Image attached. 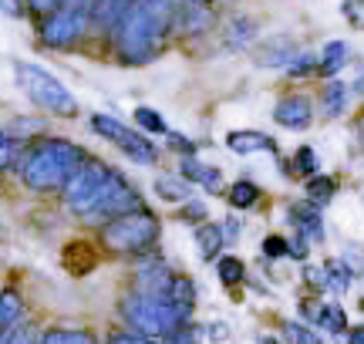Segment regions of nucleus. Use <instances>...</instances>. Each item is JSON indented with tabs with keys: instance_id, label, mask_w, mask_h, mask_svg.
Listing matches in <instances>:
<instances>
[{
	"instance_id": "obj_21",
	"label": "nucleus",
	"mask_w": 364,
	"mask_h": 344,
	"mask_svg": "<svg viewBox=\"0 0 364 344\" xmlns=\"http://www.w3.org/2000/svg\"><path fill=\"white\" fill-rule=\"evenodd\" d=\"M95 260H98V257H95V247H88V243H71V247H68L65 250V267L68 270H75V274H85V270H91V267H95Z\"/></svg>"
},
{
	"instance_id": "obj_5",
	"label": "nucleus",
	"mask_w": 364,
	"mask_h": 344,
	"mask_svg": "<svg viewBox=\"0 0 364 344\" xmlns=\"http://www.w3.org/2000/svg\"><path fill=\"white\" fill-rule=\"evenodd\" d=\"M159 240V216L152 210H132L102 226V247L112 253H145Z\"/></svg>"
},
{
	"instance_id": "obj_31",
	"label": "nucleus",
	"mask_w": 364,
	"mask_h": 344,
	"mask_svg": "<svg viewBox=\"0 0 364 344\" xmlns=\"http://www.w3.org/2000/svg\"><path fill=\"white\" fill-rule=\"evenodd\" d=\"M314 65H317V58H314V54H307V51H300L297 58L284 68V71L290 75V78H307V75H314Z\"/></svg>"
},
{
	"instance_id": "obj_20",
	"label": "nucleus",
	"mask_w": 364,
	"mask_h": 344,
	"mask_svg": "<svg viewBox=\"0 0 364 344\" xmlns=\"http://www.w3.org/2000/svg\"><path fill=\"white\" fill-rule=\"evenodd\" d=\"M348 85L344 81H331L321 95V112H324L327 119H341L344 115V108H348Z\"/></svg>"
},
{
	"instance_id": "obj_18",
	"label": "nucleus",
	"mask_w": 364,
	"mask_h": 344,
	"mask_svg": "<svg viewBox=\"0 0 364 344\" xmlns=\"http://www.w3.org/2000/svg\"><path fill=\"white\" fill-rule=\"evenodd\" d=\"M223 243H226V237H223L220 223H199V230H196V247H199V257H203V260H213V257L223 250Z\"/></svg>"
},
{
	"instance_id": "obj_8",
	"label": "nucleus",
	"mask_w": 364,
	"mask_h": 344,
	"mask_svg": "<svg viewBox=\"0 0 364 344\" xmlns=\"http://www.w3.org/2000/svg\"><path fill=\"white\" fill-rule=\"evenodd\" d=\"M91 132L102 135V139H108V142H115V146L122 149V152H125L132 162H139V166H156V162H159L156 146H152V142H145V139L135 132V129L122 125V122L112 119V115L95 112V115H91Z\"/></svg>"
},
{
	"instance_id": "obj_34",
	"label": "nucleus",
	"mask_w": 364,
	"mask_h": 344,
	"mask_svg": "<svg viewBox=\"0 0 364 344\" xmlns=\"http://www.w3.org/2000/svg\"><path fill=\"white\" fill-rule=\"evenodd\" d=\"M297 172L300 176H314V172H317V152H314L311 146H304L297 152Z\"/></svg>"
},
{
	"instance_id": "obj_6",
	"label": "nucleus",
	"mask_w": 364,
	"mask_h": 344,
	"mask_svg": "<svg viewBox=\"0 0 364 344\" xmlns=\"http://www.w3.org/2000/svg\"><path fill=\"white\" fill-rule=\"evenodd\" d=\"M112 179V169L98 159H85L78 169L71 172V179L65 183V206L71 213H78V216H91V210L98 206V199H102L105 186Z\"/></svg>"
},
{
	"instance_id": "obj_10",
	"label": "nucleus",
	"mask_w": 364,
	"mask_h": 344,
	"mask_svg": "<svg viewBox=\"0 0 364 344\" xmlns=\"http://www.w3.org/2000/svg\"><path fill=\"white\" fill-rule=\"evenodd\" d=\"M273 122L290 129V132H304L314 122V108L304 95H290V98H280V102L273 105Z\"/></svg>"
},
{
	"instance_id": "obj_35",
	"label": "nucleus",
	"mask_w": 364,
	"mask_h": 344,
	"mask_svg": "<svg viewBox=\"0 0 364 344\" xmlns=\"http://www.w3.org/2000/svg\"><path fill=\"white\" fill-rule=\"evenodd\" d=\"M341 14L351 17V24L364 27V0H344V4H341Z\"/></svg>"
},
{
	"instance_id": "obj_38",
	"label": "nucleus",
	"mask_w": 364,
	"mask_h": 344,
	"mask_svg": "<svg viewBox=\"0 0 364 344\" xmlns=\"http://www.w3.org/2000/svg\"><path fill=\"white\" fill-rule=\"evenodd\" d=\"M267 257H287V240L284 237H267L260 247Z\"/></svg>"
},
{
	"instance_id": "obj_40",
	"label": "nucleus",
	"mask_w": 364,
	"mask_h": 344,
	"mask_svg": "<svg viewBox=\"0 0 364 344\" xmlns=\"http://www.w3.org/2000/svg\"><path fill=\"white\" fill-rule=\"evenodd\" d=\"M108 344H152V338H142V334H112Z\"/></svg>"
},
{
	"instance_id": "obj_32",
	"label": "nucleus",
	"mask_w": 364,
	"mask_h": 344,
	"mask_svg": "<svg viewBox=\"0 0 364 344\" xmlns=\"http://www.w3.org/2000/svg\"><path fill=\"white\" fill-rule=\"evenodd\" d=\"M0 344H38V334H34V328H27V324H17V328L0 334Z\"/></svg>"
},
{
	"instance_id": "obj_33",
	"label": "nucleus",
	"mask_w": 364,
	"mask_h": 344,
	"mask_svg": "<svg viewBox=\"0 0 364 344\" xmlns=\"http://www.w3.org/2000/svg\"><path fill=\"white\" fill-rule=\"evenodd\" d=\"M351 284V270H344L341 264H327V287L331 291H348Z\"/></svg>"
},
{
	"instance_id": "obj_39",
	"label": "nucleus",
	"mask_w": 364,
	"mask_h": 344,
	"mask_svg": "<svg viewBox=\"0 0 364 344\" xmlns=\"http://www.w3.org/2000/svg\"><path fill=\"white\" fill-rule=\"evenodd\" d=\"M166 344H196V334L189 331V328H186V324H182L179 331H172L169 338H166Z\"/></svg>"
},
{
	"instance_id": "obj_16",
	"label": "nucleus",
	"mask_w": 364,
	"mask_h": 344,
	"mask_svg": "<svg viewBox=\"0 0 364 344\" xmlns=\"http://www.w3.org/2000/svg\"><path fill=\"white\" fill-rule=\"evenodd\" d=\"M172 274L166 264H142L139 267V291H145V294H159V297H166L169 294V287H172Z\"/></svg>"
},
{
	"instance_id": "obj_30",
	"label": "nucleus",
	"mask_w": 364,
	"mask_h": 344,
	"mask_svg": "<svg viewBox=\"0 0 364 344\" xmlns=\"http://www.w3.org/2000/svg\"><path fill=\"white\" fill-rule=\"evenodd\" d=\"M284 338L290 344H324L321 334L311 331V328H304V324H284Z\"/></svg>"
},
{
	"instance_id": "obj_15",
	"label": "nucleus",
	"mask_w": 364,
	"mask_h": 344,
	"mask_svg": "<svg viewBox=\"0 0 364 344\" xmlns=\"http://www.w3.org/2000/svg\"><path fill=\"white\" fill-rule=\"evenodd\" d=\"M300 54V48L287 38H273L263 44V51H257V65L263 68H287Z\"/></svg>"
},
{
	"instance_id": "obj_3",
	"label": "nucleus",
	"mask_w": 364,
	"mask_h": 344,
	"mask_svg": "<svg viewBox=\"0 0 364 344\" xmlns=\"http://www.w3.org/2000/svg\"><path fill=\"white\" fill-rule=\"evenodd\" d=\"M122 314L129 321V328L142 338H169L172 331H179L186 324V311L176 307L172 301L159 297V294H145L135 291L122 301Z\"/></svg>"
},
{
	"instance_id": "obj_42",
	"label": "nucleus",
	"mask_w": 364,
	"mask_h": 344,
	"mask_svg": "<svg viewBox=\"0 0 364 344\" xmlns=\"http://www.w3.org/2000/svg\"><path fill=\"white\" fill-rule=\"evenodd\" d=\"M206 334L213 341H226V338H230V328H226V324H209Z\"/></svg>"
},
{
	"instance_id": "obj_11",
	"label": "nucleus",
	"mask_w": 364,
	"mask_h": 344,
	"mask_svg": "<svg viewBox=\"0 0 364 344\" xmlns=\"http://www.w3.org/2000/svg\"><path fill=\"white\" fill-rule=\"evenodd\" d=\"M226 149L233 152V156H257V152H273V139L270 135L257 132V129H233V132L226 135Z\"/></svg>"
},
{
	"instance_id": "obj_28",
	"label": "nucleus",
	"mask_w": 364,
	"mask_h": 344,
	"mask_svg": "<svg viewBox=\"0 0 364 344\" xmlns=\"http://www.w3.org/2000/svg\"><path fill=\"white\" fill-rule=\"evenodd\" d=\"M253 34H257V24H253L250 17H240V21H233V24H230V31H226V41L240 48V44H247Z\"/></svg>"
},
{
	"instance_id": "obj_19",
	"label": "nucleus",
	"mask_w": 364,
	"mask_h": 344,
	"mask_svg": "<svg viewBox=\"0 0 364 344\" xmlns=\"http://www.w3.org/2000/svg\"><path fill=\"white\" fill-rule=\"evenodd\" d=\"M21 318H24V301H21V294L11 291V287L0 291V334L17 328Z\"/></svg>"
},
{
	"instance_id": "obj_17",
	"label": "nucleus",
	"mask_w": 364,
	"mask_h": 344,
	"mask_svg": "<svg viewBox=\"0 0 364 344\" xmlns=\"http://www.w3.org/2000/svg\"><path fill=\"white\" fill-rule=\"evenodd\" d=\"M152 189H156V196L166 199V203H186V196H189V183H186L182 176H176V172H162V176H156Z\"/></svg>"
},
{
	"instance_id": "obj_26",
	"label": "nucleus",
	"mask_w": 364,
	"mask_h": 344,
	"mask_svg": "<svg viewBox=\"0 0 364 344\" xmlns=\"http://www.w3.org/2000/svg\"><path fill=\"white\" fill-rule=\"evenodd\" d=\"M132 119H135V125H139V129H142V132H149V135H169V125H166V119H162V115H159L156 108H135V115H132Z\"/></svg>"
},
{
	"instance_id": "obj_41",
	"label": "nucleus",
	"mask_w": 364,
	"mask_h": 344,
	"mask_svg": "<svg viewBox=\"0 0 364 344\" xmlns=\"http://www.w3.org/2000/svg\"><path fill=\"white\" fill-rule=\"evenodd\" d=\"M240 230H243V226H240V220H236V216H230V220L223 223V237H226V240H240Z\"/></svg>"
},
{
	"instance_id": "obj_27",
	"label": "nucleus",
	"mask_w": 364,
	"mask_h": 344,
	"mask_svg": "<svg viewBox=\"0 0 364 344\" xmlns=\"http://www.w3.org/2000/svg\"><path fill=\"white\" fill-rule=\"evenodd\" d=\"M314 321H317V324H324L327 331H334V334H341L344 331V311H341V307H321L317 304V314H314Z\"/></svg>"
},
{
	"instance_id": "obj_25",
	"label": "nucleus",
	"mask_w": 364,
	"mask_h": 344,
	"mask_svg": "<svg viewBox=\"0 0 364 344\" xmlns=\"http://www.w3.org/2000/svg\"><path fill=\"white\" fill-rule=\"evenodd\" d=\"M38 344H98L88 331H71V328H51L38 338Z\"/></svg>"
},
{
	"instance_id": "obj_22",
	"label": "nucleus",
	"mask_w": 364,
	"mask_h": 344,
	"mask_svg": "<svg viewBox=\"0 0 364 344\" xmlns=\"http://www.w3.org/2000/svg\"><path fill=\"white\" fill-rule=\"evenodd\" d=\"M230 203H233V210H253L260 203V186L250 179H236L230 189Z\"/></svg>"
},
{
	"instance_id": "obj_7",
	"label": "nucleus",
	"mask_w": 364,
	"mask_h": 344,
	"mask_svg": "<svg viewBox=\"0 0 364 344\" xmlns=\"http://www.w3.org/2000/svg\"><path fill=\"white\" fill-rule=\"evenodd\" d=\"M88 7H81V4H65V7H58L54 14H48L41 24V44L44 48H51V51H71L81 38H85V31H88Z\"/></svg>"
},
{
	"instance_id": "obj_14",
	"label": "nucleus",
	"mask_w": 364,
	"mask_h": 344,
	"mask_svg": "<svg viewBox=\"0 0 364 344\" xmlns=\"http://www.w3.org/2000/svg\"><path fill=\"white\" fill-rule=\"evenodd\" d=\"M290 223L300 230V237L307 240H324V223H321V210H317V203H297V206H290Z\"/></svg>"
},
{
	"instance_id": "obj_24",
	"label": "nucleus",
	"mask_w": 364,
	"mask_h": 344,
	"mask_svg": "<svg viewBox=\"0 0 364 344\" xmlns=\"http://www.w3.org/2000/svg\"><path fill=\"white\" fill-rule=\"evenodd\" d=\"M216 270H220L223 287H230L233 294H236V287L243 284V277H247V267H243V260H240V257H223L220 264H216Z\"/></svg>"
},
{
	"instance_id": "obj_23",
	"label": "nucleus",
	"mask_w": 364,
	"mask_h": 344,
	"mask_svg": "<svg viewBox=\"0 0 364 344\" xmlns=\"http://www.w3.org/2000/svg\"><path fill=\"white\" fill-rule=\"evenodd\" d=\"M166 301H172L176 307H182V311L189 314V307H193V301H196V287H193V280H189V277H182V274H176V277H172L169 294H166Z\"/></svg>"
},
{
	"instance_id": "obj_37",
	"label": "nucleus",
	"mask_w": 364,
	"mask_h": 344,
	"mask_svg": "<svg viewBox=\"0 0 364 344\" xmlns=\"http://www.w3.org/2000/svg\"><path fill=\"white\" fill-rule=\"evenodd\" d=\"M0 14H7L11 21H21L27 14V0H0Z\"/></svg>"
},
{
	"instance_id": "obj_13",
	"label": "nucleus",
	"mask_w": 364,
	"mask_h": 344,
	"mask_svg": "<svg viewBox=\"0 0 364 344\" xmlns=\"http://www.w3.org/2000/svg\"><path fill=\"white\" fill-rule=\"evenodd\" d=\"M348 61H351V44H348V41H331V44L321 48V58H317V65H314V75L334 78Z\"/></svg>"
},
{
	"instance_id": "obj_4",
	"label": "nucleus",
	"mask_w": 364,
	"mask_h": 344,
	"mask_svg": "<svg viewBox=\"0 0 364 344\" xmlns=\"http://www.w3.org/2000/svg\"><path fill=\"white\" fill-rule=\"evenodd\" d=\"M14 78H17V88L27 95L31 105L44 108V112H51V115H61V119H75V115H78L75 95L68 92L48 68L34 65V61H17V65H14Z\"/></svg>"
},
{
	"instance_id": "obj_12",
	"label": "nucleus",
	"mask_w": 364,
	"mask_h": 344,
	"mask_svg": "<svg viewBox=\"0 0 364 344\" xmlns=\"http://www.w3.org/2000/svg\"><path fill=\"white\" fill-rule=\"evenodd\" d=\"M179 176L186 179V183H199L203 189H209V193H216V189L223 186V172L216 169V166H206V162H199L196 156H182Z\"/></svg>"
},
{
	"instance_id": "obj_36",
	"label": "nucleus",
	"mask_w": 364,
	"mask_h": 344,
	"mask_svg": "<svg viewBox=\"0 0 364 344\" xmlns=\"http://www.w3.org/2000/svg\"><path fill=\"white\" fill-rule=\"evenodd\" d=\"M182 220H189V223H206V206L203 203H186V210H179Z\"/></svg>"
},
{
	"instance_id": "obj_29",
	"label": "nucleus",
	"mask_w": 364,
	"mask_h": 344,
	"mask_svg": "<svg viewBox=\"0 0 364 344\" xmlns=\"http://www.w3.org/2000/svg\"><path fill=\"white\" fill-rule=\"evenodd\" d=\"M307 193H311V203L324 206L327 199L334 196V179H327V176H314L311 186H307Z\"/></svg>"
},
{
	"instance_id": "obj_44",
	"label": "nucleus",
	"mask_w": 364,
	"mask_h": 344,
	"mask_svg": "<svg viewBox=\"0 0 364 344\" xmlns=\"http://www.w3.org/2000/svg\"><path fill=\"white\" fill-rule=\"evenodd\" d=\"M257 344H280V341H277V338H270V334H260V341H257Z\"/></svg>"
},
{
	"instance_id": "obj_43",
	"label": "nucleus",
	"mask_w": 364,
	"mask_h": 344,
	"mask_svg": "<svg viewBox=\"0 0 364 344\" xmlns=\"http://www.w3.org/2000/svg\"><path fill=\"white\" fill-rule=\"evenodd\" d=\"M348 344H364V324H358V328L348 331Z\"/></svg>"
},
{
	"instance_id": "obj_1",
	"label": "nucleus",
	"mask_w": 364,
	"mask_h": 344,
	"mask_svg": "<svg viewBox=\"0 0 364 344\" xmlns=\"http://www.w3.org/2000/svg\"><path fill=\"white\" fill-rule=\"evenodd\" d=\"M85 159L88 156L68 139H38L24 152V159L17 162V172H21V183L27 189L48 193V189H65L71 172Z\"/></svg>"
},
{
	"instance_id": "obj_2",
	"label": "nucleus",
	"mask_w": 364,
	"mask_h": 344,
	"mask_svg": "<svg viewBox=\"0 0 364 344\" xmlns=\"http://www.w3.org/2000/svg\"><path fill=\"white\" fill-rule=\"evenodd\" d=\"M166 17H159L156 11H149L142 0H135L129 11L122 14L112 27L115 34V48H118V58L125 65H145L152 61L162 44V31H166Z\"/></svg>"
},
{
	"instance_id": "obj_9",
	"label": "nucleus",
	"mask_w": 364,
	"mask_h": 344,
	"mask_svg": "<svg viewBox=\"0 0 364 344\" xmlns=\"http://www.w3.org/2000/svg\"><path fill=\"white\" fill-rule=\"evenodd\" d=\"M145 203L139 196V189L132 183H125V176L122 172L112 169V179L105 186L102 199H98V206L91 210V220H115L122 213H132V210H142Z\"/></svg>"
}]
</instances>
